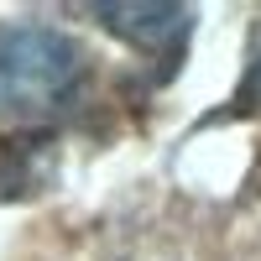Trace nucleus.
<instances>
[{
	"instance_id": "1",
	"label": "nucleus",
	"mask_w": 261,
	"mask_h": 261,
	"mask_svg": "<svg viewBox=\"0 0 261 261\" xmlns=\"http://www.w3.org/2000/svg\"><path fill=\"white\" fill-rule=\"evenodd\" d=\"M89 58L58 27L0 21V115H58L84 89Z\"/></svg>"
},
{
	"instance_id": "2",
	"label": "nucleus",
	"mask_w": 261,
	"mask_h": 261,
	"mask_svg": "<svg viewBox=\"0 0 261 261\" xmlns=\"http://www.w3.org/2000/svg\"><path fill=\"white\" fill-rule=\"evenodd\" d=\"M84 16L105 21L115 37L136 42L151 58H162L167 73L183 63V47L193 37V11L188 6H84Z\"/></svg>"
},
{
	"instance_id": "3",
	"label": "nucleus",
	"mask_w": 261,
	"mask_h": 261,
	"mask_svg": "<svg viewBox=\"0 0 261 261\" xmlns=\"http://www.w3.org/2000/svg\"><path fill=\"white\" fill-rule=\"evenodd\" d=\"M53 172V136L47 130H21L0 141V199H21L47 183Z\"/></svg>"
},
{
	"instance_id": "4",
	"label": "nucleus",
	"mask_w": 261,
	"mask_h": 261,
	"mask_svg": "<svg viewBox=\"0 0 261 261\" xmlns=\"http://www.w3.org/2000/svg\"><path fill=\"white\" fill-rule=\"evenodd\" d=\"M261 110V27L251 37V63H246V84H241V94H235L230 105V115H256Z\"/></svg>"
}]
</instances>
